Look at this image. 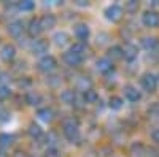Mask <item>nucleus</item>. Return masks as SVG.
Instances as JSON below:
<instances>
[{
  "instance_id": "nucleus-1",
  "label": "nucleus",
  "mask_w": 159,
  "mask_h": 157,
  "mask_svg": "<svg viewBox=\"0 0 159 157\" xmlns=\"http://www.w3.org/2000/svg\"><path fill=\"white\" fill-rule=\"evenodd\" d=\"M62 127H64V135L67 137V140H70V141L78 140V121L76 119L67 117V119H64Z\"/></svg>"
},
{
  "instance_id": "nucleus-2",
  "label": "nucleus",
  "mask_w": 159,
  "mask_h": 157,
  "mask_svg": "<svg viewBox=\"0 0 159 157\" xmlns=\"http://www.w3.org/2000/svg\"><path fill=\"white\" fill-rule=\"evenodd\" d=\"M142 22L147 27H157L159 25V13L154 10H148L142 15Z\"/></svg>"
},
{
  "instance_id": "nucleus-3",
  "label": "nucleus",
  "mask_w": 159,
  "mask_h": 157,
  "mask_svg": "<svg viewBox=\"0 0 159 157\" xmlns=\"http://www.w3.org/2000/svg\"><path fill=\"white\" fill-rule=\"evenodd\" d=\"M123 15H124V11H123V8L119 5H110L107 10H105V18H107L110 22L121 21Z\"/></svg>"
},
{
  "instance_id": "nucleus-4",
  "label": "nucleus",
  "mask_w": 159,
  "mask_h": 157,
  "mask_svg": "<svg viewBox=\"0 0 159 157\" xmlns=\"http://www.w3.org/2000/svg\"><path fill=\"white\" fill-rule=\"evenodd\" d=\"M57 67V60L56 57H52L49 54L43 56L42 59L38 60V68L42 70V72H51V70H54Z\"/></svg>"
},
{
  "instance_id": "nucleus-5",
  "label": "nucleus",
  "mask_w": 159,
  "mask_h": 157,
  "mask_svg": "<svg viewBox=\"0 0 159 157\" xmlns=\"http://www.w3.org/2000/svg\"><path fill=\"white\" fill-rule=\"evenodd\" d=\"M157 83H159L157 78L153 73H147L142 78V87H143V90H147V92H154L156 87H157Z\"/></svg>"
},
{
  "instance_id": "nucleus-6",
  "label": "nucleus",
  "mask_w": 159,
  "mask_h": 157,
  "mask_svg": "<svg viewBox=\"0 0 159 157\" xmlns=\"http://www.w3.org/2000/svg\"><path fill=\"white\" fill-rule=\"evenodd\" d=\"M16 57V48L13 46V45H3L2 48H0V59H2L3 62H11V60H15Z\"/></svg>"
},
{
  "instance_id": "nucleus-7",
  "label": "nucleus",
  "mask_w": 159,
  "mask_h": 157,
  "mask_svg": "<svg viewBox=\"0 0 159 157\" xmlns=\"http://www.w3.org/2000/svg\"><path fill=\"white\" fill-rule=\"evenodd\" d=\"M73 33H75V37L78 38V40H81V43H83L84 40H88V37H89V33H91L89 25L84 24V22L76 24L75 27H73Z\"/></svg>"
},
{
  "instance_id": "nucleus-8",
  "label": "nucleus",
  "mask_w": 159,
  "mask_h": 157,
  "mask_svg": "<svg viewBox=\"0 0 159 157\" xmlns=\"http://www.w3.org/2000/svg\"><path fill=\"white\" fill-rule=\"evenodd\" d=\"M96 68H97L100 73L107 75V73H110V72L113 70V60H110L108 57H100V59H97V62H96Z\"/></svg>"
},
{
  "instance_id": "nucleus-9",
  "label": "nucleus",
  "mask_w": 159,
  "mask_h": 157,
  "mask_svg": "<svg viewBox=\"0 0 159 157\" xmlns=\"http://www.w3.org/2000/svg\"><path fill=\"white\" fill-rule=\"evenodd\" d=\"M64 60L67 65H70V67H78V65H81L83 62V56H80V54H75V52H65L64 54Z\"/></svg>"
},
{
  "instance_id": "nucleus-10",
  "label": "nucleus",
  "mask_w": 159,
  "mask_h": 157,
  "mask_svg": "<svg viewBox=\"0 0 159 157\" xmlns=\"http://www.w3.org/2000/svg\"><path fill=\"white\" fill-rule=\"evenodd\" d=\"M48 48H49V43L46 40H35V43L32 45V52L34 54H45L48 52ZM46 56V54H45Z\"/></svg>"
},
{
  "instance_id": "nucleus-11",
  "label": "nucleus",
  "mask_w": 159,
  "mask_h": 157,
  "mask_svg": "<svg viewBox=\"0 0 159 157\" xmlns=\"http://www.w3.org/2000/svg\"><path fill=\"white\" fill-rule=\"evenodd\" d=\"M43 29H42V24H40V19H30V22H29V27H27V33L32 37V38H35V37H38L40 35V32H42Z\"/></svg>"
},
{
  "instance_id": "nucleus-12",
  "label": "nucleus",
  "mask_w": 159,
  "mask_h": 157,
  "mask_svg": "<svg viewBox=\"0 0 159 157\" xmlns=\"http://www.w3.org/2000/svg\"><path fill=\"white\" fill-rule=\"evenodd\" d=\"M123 49H124V59H126V60H134V59H137V56H139V49H137L135 45L127 43V45H124Z\"/></svg>"
},
{
  "instance_id": "nucleus-13",
  "label": "nucleus",
  "mask_w": 159,
  "mask_h": 157,
  "mask_svg": "<svg viewBox=\"0 0 159 157\" xmlns=\"http://www.w3.org/2000/svg\"><path fill=\"white\" fill-rule=\"evenodd\" d=\"M107 57L110 60H121V59H124V49L121 46H111L108 49Z\"/></svg>"
},
{
  "instance_id": "nucleus-14",
  "label": "nucleus",
  "mask_w": 159,
  "mask_h": 157,
  "mask_svg": "<svg viewBox=\"0 0 159 157\" xmlns=\"http://www.w3.org/2000/svg\"><path fill=\"white\" fill-rule=\"evenodd\" d=\"M124 97L129 102H137V100H140V92L134 86H126L124 87Z\"/></svg>"
},
{
  "instance_id": "nucleus-15",
  "label": "nucleus",
  "mask_w": 159,
  "mask_h": 157,
  "mask_svg": "<svg viewBox=\"0 0 159 157\" xmlns=\"http://www.w3.org/2000/svg\"><path fill=\"white\" fill-rule=\"evenodd\" d=\"M40 24H42L43 30H51L56 25V18L52 15H45L43 18H40Z\"/></svg>"
},
{
  "instance_id": "nucleus-16",
  "label": "nucleus",
  "mask_w": 159,
  "mask_h": 157,
  "mask_svg": "<svg viewBox=\"0 0 159 157\" xmlns=\"http://www.w3.org/2000/svg\"><path fill=\"white\" fill-rule=\"evenodd\" d=\"M52 116H54V113H52L51 108H40L37 111V117L42 122H51L52 121Z\"/></svg>"
},
{
  "instance_id": "nucleus-17",
  "label": "nucleus",
  "mask_w": 159,
  "mask_h": 157,
  "mask_svg": "<svg viewBox=\"0 0 159 157\" xmlns=\"http://www.w3.org/2000/svg\"><path fill=\"white\" fill-rule=\"evenodd\" d=\"M8 32L11 37H19L22 32H24V27H22V22L19 21H13L8 24Z\"/></svg>"
},
{
  "instance_id": "nucleus-18",
  "label": "nucleus",
  "mask_w": 159,
  "mask_h": 157,
  "mask_svg": "<svg viewBox=\"0 0 159 157\" xmlns=\"http://www.w3.org/2000/svg\"><path fill=\"white\" fill-rule=\"evenodd\" d=\"M13 143H15V137L10 135V133H0V148L5 149L10 148Z\"/></svg>"
},
{
  "instance_id": "nucleus-19",
  "label": "nucleus",
  "mask_w": 159,
  "mask_h": 157,
  "mask_svg": "<svg viewBox=\"0 0 159 157\" xmlns=\"http://www.w3.org/2000/svg\"><path fill=\"white\" fill-rule=\"evenodd\" d=\"M75 98H76V95H75L73 90H70V89H65V90H62V92H61V100H62L64 103L72 105V103L75 102Z\"/></svg>"
},
{
  "instance_id": "nucleus-20",
  "label": "nucleus",
  "mask_w": 159,
  "mask_h": 157,
  "mask_svg": "<svg viewBox=\"0 0 159 157\" xmlns=\"http://www.w3.org/2000/svg\"><path fill=\"white\" fill-rule=\"evenodd\" d=\"M142 46H143L145 49L151 51V49H154V48L157 46V40H156L154 37H143V38H142Z\"/></svg>"
},
{
  "instance_id": "nucleus-21",
  "label": "nucleus",
  "mask_w": 159,
  "mask_h": 157,
  "mask_svg": "<svg viewBox=\"0 0 159 157\" xmlns=\"http://www.w3.org/2000/svg\"><path fill=\"white\" fill-rule=\"evenodd\" d=\"M25 102H27L29 105H32V107H35V105H38L40 102H42V97H40L37 92H27L25 94Z\"/></svg>"
},
{
  "instance_id": "nucleus-22",
  "label": "nucleus",
  "mask_w": 159,
  "mask_h": 157,
  "mask_svg": "<svg viewBox=\"0 0 159 157\" xmlns=\"http://www.w3.org/2000/svg\"><path fill=\"white\" fill-rule=\"evenodd\" d=\"M78 89H81V90H84V92H88V90H91V86H92V83H91V80L88 76H81L78 80Z\"/></svg>"
},
{
  "instance_id": "nucleus-23",
  "label": "nucleus",
  "mask_w": 159,
  "mask_h": 157,
  "mask_svg": "<svg viewBox=\"0 0 159 157\" xmlns=\"http://www.w3.org/2000/svg\"><path fill=\"white\" fill-rule=\"evenodd\" d=\"M54 43L57 46H64V45H67L69 43V35L65 33V32H57L54 35Z\"/></svg>"
},
{
  "instance_id": "nucleus-24",
  "label": "nucleus",
  "mask_w": 159,
  "mask_h": 157,
  "mask_svg": "<svg viewBox=\"0 0 159 157\" xmlns=\"http://www.w3.org/2000/svg\"><path fill=\"white\" fill-rule=\"evenodd\" d=\"M27 132H29V135H30L32 138H38V137L43 135V130H42V127H40L38 124H30Z\"/></svg>"
},
{
  "instance_id": "nucleus-25",
  "label": "nucleus",
  "mask_w": 159,
  "mask_h": 157,
  "mask_svg": "<svg viewBox=\"0 0 159 157\" xmlns=\"http://www.w3.org/2000/svg\"><path fill=\"white\" fill-rule=\"evenodd\" d=\"M123 103H124V100L121 97H111L108 100V107L111 110H121L123 108Z\"/></svg>"
},
{
  "instance_id": "nucleus-26",
  "label": "nucleus",
  "mask_w": 159,
  "mask_h": 157,
  "mask_svg": "<svg viewBox=\"0 0 159 157\" xmlns=\"http://www.w3.org/2000/svg\"><path fill=\"white\" fill-rule=\"evenodd\" d=\"M139 7H140V3L137 2V0H129V2L124 3V11H127V13H135V11L139 10Z\"/></svg>"
},
{
  "instance_id": "nucleus-27",
  "label": "nucleus",
  "mask_w": 159,
  "mask_h": 157,
  "mask_svg": "<svg viewBox=\"0 0 159 157\" xmlns=\"http://www.w3.org/2000/svg\"><path fill=\"white\" fill-rule=\"evenodd\" d=\"M84 100L86 103H96L99 100V94L96 92V90H88V92H84Z\"/></svg>"
},
{
  "instance_id": "nucleus-28",
  "label": "nucleus",
  "mask_w": 159,
  "mask_h": 157,
  "mask_svg": "<svg viewBox=\"0 0 159 157\" xmlns=\"http://www.w3.org/2000/svg\"><path fill=\"white\" fill-rule=\"evenodd\" d=\"M18 8L21 11H32L35 8V3L32 2V0H24V2H19L18 3Z\"/></svg>"
},
{
  "instance_id": "nucleus-29",
  "label": "nucleus",
  "mask_w": 159,
  "mask_h": 157,
  "mask_svg": "<svg viewBox=\"0 0 159 157\" xmlns=\"http://www.w3.org/2000/svg\"><path fill=\"white\" fill-rule=\"evenodd\" d=\"M70 52H75V54H80V56H83V52H84V45L80 41V43H73L70 46Z\"/></svg>"
},
{
  "instance_id": "nucleus-30",
  "label": "nucleus",
  "mask_w": 159,
  "mask_h": 157,
  "mask_svg": "<svg viewBox=\"0 0 159 157\" xmlns=\"http://www.w3.org/2000/svg\"><path fill=\"white\" fill-rule=\"evenodd\" d=\"M10 94H11L10 87H8V86H3V84H0V98H7V97H10Z\"/></svg>"
},
{
  "instance_id": "nucleus-31",
  "label": "nucleus",
  "mask_w": 159,
  "mask_h": 157,
  "mask_svg": "<svg viewBox=\"0 0 159 157\" xmlns=\"http://www.w3.org/2000/svg\"><path fill=\"white\" fill-rule=\"evenodd\" d=\"M0 119H2V121H7V119H10V113L7 111V108L3 107L2 103H0Z\"/></svg>"
},
{
  "instance_id": "nucleus-32",
  "label": "nucleus",
  "mask_w": 159,
  "mask_h": 157,
  "mask_svg": "<svg viewBox=\"0 0 159 157\" xmlns=\"http://www.w3.org/2000/svg\"><path fill=\"white\" fill-rule=\"evenodd\" d=\"M45 157H59V152L56 148H48L45 152Z\"/></svg>"
},
{
  "instance_id": "nucleus-33",
  "label": "nucleus",
  "mask_w": 159,
  "mask_h": 157,
  "mask_svg": "<svg viewBox=\"0 0 159 157\" xmlns=\"http://www.w3.org/2000/svg\"><path fill=\"white\" fill-rule=\"evenodd\" d=\"M151 138H153V141L159 143V129H154L151 132Z\"/></svg>"
},
{
  "instance_id": "nucleus-34",
  "label": "nucleus",
  "mask_w": 159,
  "mask_h": 157,
  "mask_svg": "<svg viewBox=\"0 0 159 157\" xmlns=\"http://www.w3.org/2000/svg\"><path fill=\"white\" fill-rule=\"evenodd\" d=\"M76 5H80V7H84V5H88V2H84V0H76Z\"/></svg>"
},
{
  "instance_id": "nucleus-35",
  "label": "nucleus",
  "mask_w": 159,
  "mask_h": 157,
  "mask_svg": "<svg viewBox=\"0 0 159 157\" xmlns=\"http://www.w3.org/2000/svg\"><path fill=\"white\" fill-rule=\"evenodd\" d=\"M15 157H27V155H25V152H21V151H18V152L15 154Z\"/></svg>"
},
{
  "instance_id": "nucleus-36",
  "label": "nucleus",
  "mask_w": 159,
  "mask_h": 157,
  "mask_svg": "<svg viewBox=\"0 0 159 157\" xmlns=\"http://www.w3.org/2000/svg\"><path fill=\"white\" fill-rule=\"evenodd\" d=\"M0 157H8V155H7V154H5L3 151H0Z\"/></svg>"
},
{
  "instance_id": "nucleus-37",
  "label": "nucleus",
  "mask_w": 159,
  "mask_h": 157,
  "mask_svg": "<svg viewBox=\"0 0 159 157\" xmlns=\"http://www.w3.org/2000/svg\"><path fill=\"white\" fill-rule=\"evenodd\" d=\"M157 81H159V76H157Z\"/></svg>"
}]
</instances>
